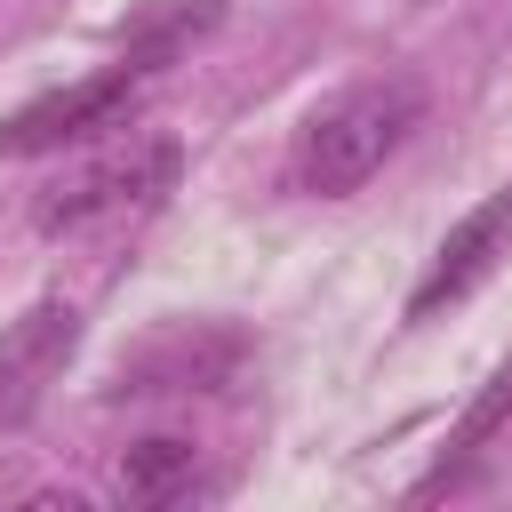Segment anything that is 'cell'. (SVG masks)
<instances>
[{"label": "cell", "instance_id": "8", "mask_svg": "<svg viewBox=\"0 0 512 512\" xmlns=\"http://www.w3.org/2000/svg\"><path fill=\"white\" fill-rule=\"evenodd\" d=\"M232 360H240V344H216V352L200 360L192 336H168V344H152L144 360H128L120 384H128V392H200V384H216Z\"/></svg>", "mask_w": 512, "mask_h": 512}, {"label": "cell", "instance_id": "2", "mask_svg": "<svg viewBox=\"0 0 512 512\" xmlns=\"http://www.w3.org/2000/svg\"><path fill=\"white\" fill-rule=\"evenodd\" d=\"M168 184H176V144H168V136H136V144H120V152L72 168L64 184H48L32 216H40V232H88V224H104V216L152 208Z\"/></svg>", "mask_w": 512, "mask_h": 512}, {"label": "cell", "instance_id": "9", "mask_svg": "<svg viewBox=\"0 0 512 512\" xmlns=\"http://www.w3.org/2000/svg\"><path fill=\"white\" fill-rule=\"evenodd\" d=\"M504 424H512V360H504V368H496V376L472 392V408L456 416V432H448V456H440V472L424 480V496H432V488H448V480H464V464H472V456H480V448H488Z\"/></svg>", "mask_w": 512, "mask_h": 512}, {"label": "cell", "instance_id": "1", "mask_svg": "<svg viewBox=\"0 0 512 512\" xmlns=\"http://www.w3.org/2000/svg\"><path fill=\"white\" fill-rule=\"evenodd\" d=\"M416 120H424V88H416V80H360V88L328 96V104L296 128V160H288L296 192H312V200L360 192V184L408 144Z\"/></svg>", "mask_w": 512, "mask_h": 512}, {"label": "cell", "instance_id": "5", "mask_svg": "<svg viewBox=\"0 0 512 512\" xmlns=\"http://www.w3.org/2000/svg\"><path fill=\"white\" fill-rule=\"evenodd\" d=\"M72 344H80V312L64 296H40V304H24L0 328V424H16V416L40 408V392L72 360Z\"/></svg>", "mask_w": 512, "mask_h": 512}, {"label": "cell", "instance_id": "4", "mask_svg": "<svg viewBox=\"0 0 512 512\" xmlns=\"http://www.w3.org/2000/svg\"><path fill=\"white\" fill-rule=\"evenodd\" d=\"M512 256V192H488L472 216H456L448 224V240L432 248V264H424V280L408 288V320H432V312H448V304H464L496 264Z\"/></svg>", "mask_w": 512, "mask_h": 512}, {"label": "cell", "instance_id": "3", "mask_svg": "<svg viewBox=\"0 0 512 512\" xmlns=\"http://www.w3.org/2000/svg\"><path fill=\"white\" fill-rule=\"evenodd\" d=\"M144 80H152V72L112 64V72H88V80H72V88H56V96H32V104H16V112L0 120V152H8V160H40V152L88 144V136H104V128H128V112L144 104Z\"/></svg>", "mask_w": 512, "mask_h": 512}, {"label": "cell", "instance_id": "7", "mask_svg": "<svg viewBox=\"0 0 512 512\" xmlns=\"http://www.w3.org/2000/svg\"><path fill=\"white\" fill-rule=\"evenodd\" d=\"M224 24V0H152L128 32H120V64H136V72H160V64H176L200 32H216Z\"/></svg>", "mask_w": 512, "mask_h": 512}, {"label": "cell", "instance_id": "6", "mask_svg": "<svg viewBox=\"0 0 512 512\" xmlns=\"http://www.w3.org/2000/svg\"><path fill=\"white\" fill-rule=\"evenodd\" d=\"M192 488H200V448L176 440V432H152V440H136V448L120 456V496L144 504V512H168V504H184Z\"/></svg>", "mask_w": 512, "mask_h": 512}]
</instances>
